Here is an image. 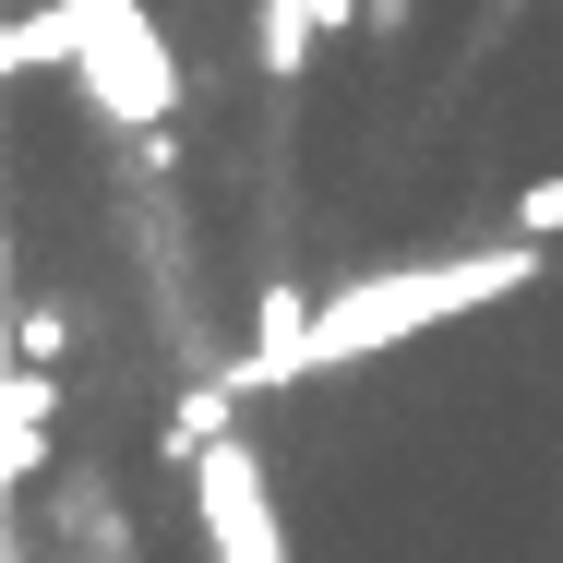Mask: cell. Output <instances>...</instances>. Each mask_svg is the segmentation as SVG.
<instances>
[{"instance_id":"obj_1","label":"cell","mask_w":563,"mask_h":563,"mask_svg":"<svg viewBox=\"0 0 563 563\" xmlns=\"http://www.w3.org/2000/svg\"><path fill=\"white\" fill-rule=\"evenodd\" d=\"M540 264H552V252H528V240H479V252H444V264H384V276L336 288V300L300 324V384H312V372H347V360H384V347L432 336L455 312H492V300L540 288Z\"/></svg>"},{"instance_id":"obj_2","label":"cell","mask_w":563,"mask_h":563,"mask_svg":"<svg viewBox=\"0 0 563 563\" xmlns=\"http://www.w3.org/2000/svg\"><path fill=\"white\" fill-rule=\"evenodd\" d=\"M73 73H85V97H97L120 132H168V120H180V60H168V36H156L144 0H85Z\"/></svg>"},{"instance_id":"obj_3","label":"cell","mask_w":563,"mask_h":563,"mask_svg":"<svg viewBox=\"0 0 563 563\" xmlns=\"http://www.w3.org/2000/svg\"><path fill=\"white\" fill-rule=\"evenodd\" d=\"M192 504H205V552H217V563H288L276 504H264V467H252V444H240V432L192 467Z\"/></svg>"},{"instance_id":"obj_4","label":"cell","mask_w":563,"mask_h":563,"mask_svg":"<svg viewBox=\"0 0 563 563\" xmlns=\"http://www.w3.org/2000/svg\"><path fill=\"white\" fill-rule=\"evenodd\" d=\"M217 444H228V384H217V372H192V384H180V408H168V455H180V467H205Z\"/></svg>"},{"instance_id":"obj_5","label":"cell","mask_w":563,"mask_h":563,"mask_svg":"<svg viewBox=\"0 0 563 563\" xmlns=\"http://www.w3.org/2000/svg\"><path fill=\"white\" fill-rule=\"evenodd\" d=\"M516 240H528V252H552V240H563V168L516 192Z\"/></svg>"},{"instance_id":"obj_6","label":"cell","mask_w":563,"mask_h":563,"mask_svg":"<svg viewBox=\"0 0 563 563\" xmlns=\"http://www.w3.org/2000/svg\"><path fill=\"white\" fill-rule=\"evenodd\" d=\"M312 36H300V0H264V73H300Z\"/></svg>"}]
</instances>
